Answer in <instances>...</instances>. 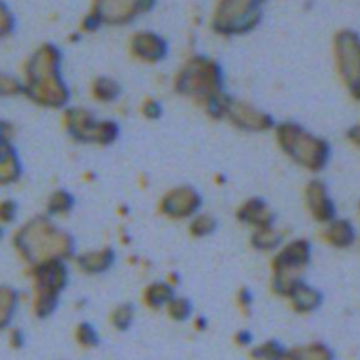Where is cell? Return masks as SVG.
<instances>
[{
	"mask_svg": "<svg viewBox=\"0 0 360 360\" xmlns=\"http://www.w3.org/2000/svg\"><path fill=\"white\" fill-rule=\"evenodd\" d=\"M62 51L55 44H42L27 60L23 69V95L44 109H65L70 88L62 74Z\"/></svg>",
	"mask_w": 360,
	"mask_h": 360,
	"instance_id": "cell-1",
	"label": "cell"
},
{
	"mask_svg": "<svg viewBox=\"0 0 360 360\" xmlns=\"http://www.w3.org/2000/svg\"><path fill=\"white\" fill-rule=\"evenodd\" d=\"M13 246L28 267L48 260H69L76 255V241L65 229L58 227L48 214H37L25 221L13 236Z\"/></svg>",
	"mask_w": 360,
	"mask_h": 360,
	"instance_id": "cell-2",
	"label": "cell"
},
{
	"mask_svg": "<svg viewBox=\"0 0 360 360\" xmlns=\"http://www.w3.org/2000/svg\"><path fill=\"white\" fill-rule=\"evenodd\" d=\"M278 148L287 158L309 172H320L330 160V146L295 122H278L273 129Z\"/></svg>",
	"mask_w": 360,
	"mask_h": 360,
	"instance_id": "cell-3",
	"label": "cell"
},
{
	"mask_svg": "<svg viewBox=\"0 0 360 360\" xmlns=\"http://www.w3.org/2000/svg\"><path fill=\"white\" fill-rule=\"evenodd\" d=\"M172 88L181 97L190 98L197 105L225 94V74L217 60L206 55L190 56L172 79Z\"/></svg>",
	"mask_w": 360,
	"mask_h": 360,
	"instance_id": "cell-4",
	"label": "cell"
},
{
	"mask_svg": "<svg viewBox=\"0 0 360 360\" xmlns=\"http://www.w3.org/2000/svg\"><path fill=\"white\" fill-rule=\"evenodd\" d=\"M32 280V311L39 320H46L56 311L65 288L69 287V262L48 260L37 266L27 267Z\"/></svg>",
	"mask_w": 360,
	"mask_h": 360,
	"instance_id": "cell-5",
	"label": "cell"
},
{
	"mask_svg": "<svg viewBox=\"0 0 360 360\" xmlns=\"http://www.w3.org/2000/svg\"><path fill=\"white\" fill-rule=\"evenodd\" d=\"M204 199L199 190L192 185H178L169 188L158 200V213L172 221L190 220L200 213Z\"/></svg>",
	"mask_w": 360,
	"mask_h": 360,
	"instance_id": "cell-6",
	"label": "cell"
},
{
	"mask_svg": "<svg viewBox=\"0 0 360 360\" xmlns=\"http://www.w3.org/2000/svg\"><path fill=\"white\" fill-rule=\"evenodd\" d=\"M224 120H227L234 129L250 134L273 132L274 125H276V120L273 118V115L236 97H231V101H229Z\"/></svg>",
	"mask_w": 360,
	"mask_h": 360,
	"instance_id": "cell-7",
	"label": "cell"
},
{
	"mask_svg": "<svg viewBox=\"0 0 360 360\" xmlns=\"http://www.w3.org/2000/svg\"><path fill=\"white\" fill-rule=\"evenodd\" d=\"M311 262V243L306 239H294L290 243H283L278 252H274L271 259V271L273 276L299 278V273L308 267Z\"/></svg>",
	"mask_w": 360,
	"mask_h": 360,
	"instance_id": "cell-8",
	"label": "cell"
},
{
	"mask_svg": "<svg viewBox=\"0 0 360 360\" xmlns=\"http://www.w3.org/2000/svg\"><path fill=\"white\" fill-rule=\"evenodd\" d=\"M336 63L341 77L348 88L360 81V41L352 32H343L336 37Z\"/></svg>",
	"mask_w": 360,
	"mask_h": 360,
	"instance_id": "cell-9",
	"label": "cell"
},
{
	"mask_svg": "<svg viewBox=\"0 0 360 360\" xmlns=\"http://www.w3.org/2000/svg\"><path fill=\"white\" fill-rule=\"evenodd\" d=\"M98 116L86 108H70L62 111V125L67 136L79 144H94Z\"/></svg>",
	"mask_w": 360,
	"mask_h": 360,
	"instance_id": "cell-10",
	"label": "cell"
},
{
	"mask_svg": "<svg viewBox=\"0 0 360 360\" xmlns=\"http://www.w3.org/2000/svg\"><path fill=\"white\" fill-rule=\"evenodd\" d=\"M276 213L262 197H250L236 210V220L252 231L257 229L274 227L276 225Z\"/></svg>",
	"mask_w": 360,
	"mask_h": 360,
	"instance_id": "cell-11",
	"label": "cell"
},
{
	"mask_svg": "<svg viewBox=\"0 0 360 360\" xmlns=\"http://www.w3.org/2000/svg\"><path fill=\"white\" fill-rule=\"evenodd\" d=\"M304 202L309 214L320 224H329L336 218V206L329 195V188L320 179H311L304 188Z\"/></svg>",
	"mask_w": 360,
	"mask_h": 360,
	"instance_id": "cell-12",
	"label": "cell"
},
{
	"mask_svg": "<svg viewBox=\"0 0 360 360\" xmlns=\"http://www.w3.org/2000/svg\"><path fill=\"white\" fill-rule=\"evenodd\" d=\"M167 42L151 32H139L130 41V53L134 58L144 63H158L167 56Z\"/></svg>",
	"mask_w": 360,
	"mask_h": 360,
	"instance_id": "cell-13",
	"label": "cell"
},
{
	"mask_svg": "<svg viewBox=\"0 0 360 360\" xmlns=\"http://www.w3.org/2000/svg\"><path fill=\"white\" fill-rule=\"evenodd\" d=\"M74 264L86 276H101L111 271L116 264V252L111 246H102L97 250H86L74 255Z\"/></svg>",
	"mask_w": 360,
	"mask_h": 360,
	"instance_id": "cell-14",
	"label": "cell"
},
{
	"mask_svg": "<svg viewBox=\"0 0 360 360\" xmlns=\"http://www.w3.org/2000/svg\"><path fill=\"white\" fill-rule=\"evenodd\" d=\"M287 301L290 302L292 309L295 313H299V315H309V313L316 311L322 306L323 297L320 294V290L313 288L311 285H308L301 278L290 290Z\"/></svg>",
	"mask_w": 360,
	"mask_h": 360,
	"instance_id": "cell-15",
	"label": "cell"
},
{
	"mask_svg": "<svg viewBox=\"0 0 360 360\" xmlns=\"http://www.w3.org/2000/svg\"><path fill=\"white\" fill-rule=\"evenodd\" d=\"M176 295V288L165 280L151 281L143 290V304L151 311H162Z\"/></svg>",
	"mask_w": 360,
	"mask_h": 360,
	"instance_id": "cell-16",
	"label": "cell"
},
{
	"mask_svg": "<svg viewBox=\"0 0 360 360\" xmlns=\"http://www.w3.org/2000/svg\"><path fill=\"white\" fill-rule=\"evenodd\" d=\"M21 174H23V165L20 155L13 144H7L0 150V186L14 185L20 181Z\"/></svg>",
	"mask_w": 360,
	"mask_h": 360,
	"instance_id": "cell-17",
	"label": "cell"
},
{
	"mask_svg": "<svg viewBox=\"0 0 360 360\" xmlns=\"http://www.w3.org/2000/svg\"><path fill=\"white\" fill-rule=\"evenodd\" d=\"M122 84L111 76H97L90 84V94L101 104H115L122 97Z\"/></svg>",
	"mask_w": 360,
	"mask_h": 360,
	"instance_id": "cell-18",
	"label": "cell"
},
{
	"mask_svg": "<svg viewBox=\"0 0 360 360\" xmlns=\"http://www.w3.org/2000/svg\"><path fill=\"white\" fill-rule=\"evenodd\" d=\"M323 239L334 248H348L355 241V229L350 221L336 220L329 221L323 231Z\"/></svg>",
	"mask_w": 360,
	"mask_h": 360,
	"instance_id": "cell-19",
	"label": "cell"
},
{
	"mask_svg": "<svg viewBox=\"0 0 360 360\" xmlns=\"http://www.w3.org/2000/svg\"><path fill=\"white\" fill-rule=\"evenodd\" d=\"M250 246L260 253H274L283 246V234L274 227L257 229L250 236Z\"/></svg>",
	"mask_w": 360,
	"mask_h": 360,
	"instance_id": "cell-20",
	"label": "cell"
},
{
	"mask_svg": "<svg viewBox=\"0 0 360 360\" xmlns=\"http://www.w3.org/2000/svg\"><path fill=\"white\" fill-rule=\"evenodd\" d=\"M76 207V197L65 188H56L49 193L46 200V214L49 218H63L70 214Z\"/></svg>",
	"mask_w": 360,
	"mask_h": 360,
	"instance_id": "cell-21",
	"label": "cell"
},
{
	"mask_svg": "<svg viewBox=\"0 0 360 360\" xmlns=\"http://www.w3.org/2000/svg\"><path fill=\"white\" fill-rule=\"evenodd\" d=\"M20 306V294L13 287L0 285V333L6 330L13 322Z\"/></svg>",
	"mask_w": 360,
	"mask_h": 360,
	"instance_id": "cell-22",
	"label": "cell"
},
{
	"mask_svg": "<svg viewBox=\"0 0 360 360\" xmlns=\"http://www.w3.org/2000/svg\"><path fill=\"white\" fill-rule=\"evenodd\" d=\"M287 360H334V354L327 345L315 341V343L288 348Z\"/></svg>",
	"mask_w": 360,
	"mask_h": 360,
	"instance_id": "cell-23",
	"label": "cell"
},
{
	"mask_svg": "<svg viewBox=\"0 0 360 360\" xmlns=\"http://www.w3.org/2000/svg\"><path fill=\"white\" fill-rule=\"evenodd\" d=\"M287 354L288 348L278 340H266L250 348L252 360H287Z\"/></svg>",
	"mask_w": 360,
	"mask_h": 360,
	"instance_id": "cell-24",
	"label": "cell"
},
{
	"mask_svg": "<svg viewBox=\"0 0 360 360\" xmlns=\"http://www.w3.org/2000/svg\"><path fill=\"white\" fill-rule=\"evenodd\" d=\"M134 322H136V306L132 302H122L109 313V323L116 333H127L132 329Z\"/></svg>",
	"mask_w": 360,
	"mask_h": 360,
	"instance_id": "cell-25",
	"label": "cell"
},
{
	"mask_svg": "<svg viewBox=\"0 0 360 360\" xmlns=\"http://www.w3.org/2000/svg\"><path fill=\"white\" fill-rule=\"evenodd\" d=\"M218 229V220L210 213H197L195 217L188 220V234L193 239H204L210 238L217 232Z\"/></svg>",
	"mask_w": 360,
	"mask_h": 360,
	"instance_id": "cell-26",
	"label": "cell"
},
{
	"mask_svg": "<svg viewBox=\"0 0 360 360\" xmlns=\"http://www.w3.org/2000/svg\"><path fill=\"white\" fill-rule=\"evenodd\" d=\"M165 313H167V316L172 322H188L193 315V304L188 297H183V295L176 294L169 301V304L165 306Z\"/></svg>",
	"mask_w": 360,
	"mask_h": 360,
	"instance_id": "cell-27",
	"label": "cell"
},
{
	"mask_svg": "<svg viewBox=\"0 0 360 360\" xmlns=\"http://www.w3.org/2000/svg\"><path fill=\"white\" fill-rule=\"evenodd\" d=\"M120 123L115 120H98L97 130H95L94 144L95 146H111L120 139Z\"/></svg>",
	"mask_w": 360,
	"mask_h": 360,
	"instance_id": "cell-28",
	"label": "cell"
},
{
	"mask_svg": "<svg viewBox=\"0 0 360 360\" xmlns=\"http://www.w3.org/2000/svg\"><path fill=\"white\" fill-rule=\"evenodd\" d=\"M74 341L81 350H94L101 345V336L90 322H79L74 327Z\"/></svg>",
	"mask_w": 360,
	"mask_h": 360,
	"instance_id": "cell-29",
	"label": "cell"
},
{
	"mask_svg": "<svg viewBox=\"0 0 360 360\" xmlns=\"http://www.w3.org/2000/svg\"><path fill=\"white\" fill-rule=\"evenodd\" d=\"M23 95V83L13 74L0 72V97H18Z\"/></svg>",
	"mask_w": 360,
	"mask_h": 360,
	"instance_id": "cell-30",
	"label": "cell"
},
{
	"mask_svg": "<svg viewBox=\"0 0 360 360\" xmlns=\"http://www.w3.org/2000/svg\"><path fill=\"white\" fill-rule=\"evenodd\" d=\"M139 112L143 115V118L150 120V122H157L164 116V105L158 98L155 97H146L139 105Z\"/></svg>",
	"mask_w": 360,
	"mask_h": 360,
	"instance_id": "cell-31",
	"label": "cell"
},
{
	"mask_svg": "<svg viewBox=\"0 0 360 360\" xmlns=\"http://www.w3.org/2000/svg\"><path fill=\"white\" fill-rule=\"evenodd\" d=\"M18 217V204L13 199L0 200V225L13 224Z\"/></svg>",
	"mask_w": 360,
	"mask_h": 360,
	"instance_id": "cell-32",
	"label": "cell"
},
{
	"mask_svg": "<svg viewBox=\"0 0 360 360\" xmlns=\"http://www.w3.org/2000/svg\"><path fill=\"white\" fill-rule=\"evenodd\" d=\"M236 304L241 309L243 315H250L253 306V292L248 287H241L236 292Z\"/></svg>",
	"mask_w": 360,
	"mask_h": 360,
	"instance_id": "cell-33",
	"label": "cell"
},
{
	"mask_svg": "<svg viewBox=\"0 0 360 360\" xmlns=\"http://www.w3.org/2000/svg\"><path fill=\"white\" fill-rule=\"evenodd\" d=\"M234 343L239 348H252L253 347V334L252 330L241 329L234 334Z\"/></svg>",
	"mask_w": 360,
	"mask_h": 360,
	"instance_id": "cell-34",
	"label": "cell"
},
{
	"mask_svg": "<svg viewBox=\"0 0 360 360\" xmlns=\"http://www.w3.org/2000/svg\"><path fill=\"white\" fill-rule=\"evenodd\" d=\"M9 347L13 350H21L25 347V334L21 329H11L9 330Z\"/></svg>",
	"mask_w": 360,
	"mask_h": 360,
	"instance_id": "cell-35",
	"label": "cell"
},
{
	"mask_svg": "<svg viewBox=\"0 0 360 360\" xmlns=\"http://www.w3.org/2000/svg\"><path fill=\"white\" fill-rule=\"evenodd\" d=\"M11 139H13V127L0 120V150L6 148L7 144H13Z\"/></svg>",
	"mask_w": 360,
	"mask_h": 360,
	"instance_id": "cell-36",
	"label": "cell"
},
{
	"mask_svg": "<svg viewBox=\"0 0 360 360\" xmlns=\"http://www.w3.org/2000/svg\"><path fill=\"white\" fill-rule=\"evenodd\" d=\"M11 28H13V20H11V16L7 14V11L0 7V37L9 34Z\"/></svg>",
	"mask_w": 360,
	"mask_h": 360,
	"instance_id": "cell-37",
	"label": "cell"
},
{
	"mask_svg": "<svg viewBox=\"0 0 360 360\" xmlns=\"http://www.w3.org/2000/svg\"><path fill=\"white\" fill-rule=\"evenodd\" d=\"M207 319L206 316H193V329L197 330V333H204V330L207 329Z\"/></svg>",
	"mask_w": 360,
	"mask_h": 360,
	"instance_id": "cell-38",
	"label": "cell"
},
{
	"mask_svg": "<svg viewBox=\"0 0 360 360\" xmlns=\"http://www.w3.org/2000/svg\"><path fill=\"white\" fill-rule=\"evenodd\" d=\"M348 136H350V139L354 141V143L357 144V146H360V125L359 127H354V129H352L350 132H348Z\"/></svg>",
	"mask_w": 360,
	"mask_h": 360,
	"instance_id": "cell-39",
	"label": "cell"
},
{
	"mask_svg": "<svg viewBox=\"0 0 360 360\" xmlns=\"http://www.w3.org/2000/svg\"><path fill=\"white\" fill-rule=\"evenodd\" d=\"M2 236H4V229H2V225H0V239H2Z\"/></svg>",
	"mask_w": 360,
	"mask_h": 360,
	"instance_id": "cell-40",
	"label": "cell"
}]
</instances>
